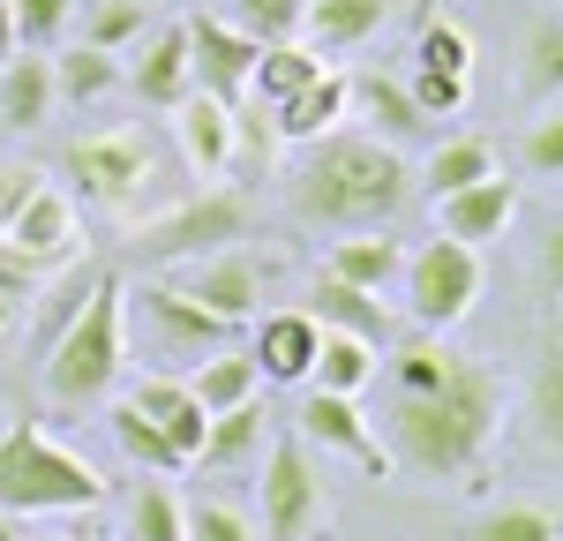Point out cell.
I'll use <instances>...</instances> for the list:
<instances>
[{
    "instance_id": "6da1fadb",
    "label": "cell",
    "mask_w": 563,
    "mask_h": 541,
    "mask_svg": "<svg viewBox=\"0 0 563 541\" xmlns=\"http://www.w3.org/2000/svg\"><path fill=\"white\" fill-rule=\"evenodd\" d=\"M376 376H390V391L368 429H384L376 444L390 466L406 482H474L504 429V376L443 331L390 339Z\"/></svg>"
},
{
    "instance_id": "7a4b0ae2",
    "label": "cell",
    "mask_w": 563,
    "mask_h": 541,
    "mask_svg": "<svg viewBox=\"0 0 563 541\" xmlns=\"http://www.w3.org/2000/svg\"><path fill=\"white\" fill-rule=\"evenodd\" d=\"M413 203V166L384 135L331 129L316 143H294L286 166V219L308 233H384Z\"/></svg>"
},
{
    "instance_id": "3957f363",
    "label": "cell",
    "mask_w": 563,
    "mask_h": 541,
    "mask_svg": "<svg viewBox=\"0 0 563 541\" xmlns=\"http://www.w3.org/2000/svg\"><path fill=\"white\" fill-rule=\"evenodd\" d=\"M121 361H129V278L106 264L98 270V286H90L84 316L45 346V406L53 413H84V406H98L113 384H121Z\"/></svg>"
},
{
    "instance_id": "277c9868",
    "label": "cell",
    "mask_w": 563,
    "mask_h": 541,
    "mask_svg": "<svg viewBox=\"0 0 563 541\" xmlns=\"http://www.w3.org/2000/svg\"><path fill=\"white\" fill-rule=\"evenodd\" d=\"M256 233V196L241 180H203L196 196H180L174 211L143 219L129 233V264L143 270H180L196 256H218V249H241Z\"/></svg>"
},
{
    "instance_id": "5b68a950",
    "label": "cell",
    "mask_w": 563,
    "mask_h": 541,
    "mask_svg": "<svg viewBox=\"0 0 563 541\" xmlns=\"http://www.w3.org/2000/svg\"><path fill=\"white\" fill-rule=\"evenodd\" d=\"M98 496H106L98 466L76 459L68 444H53L38 421L0 429V511H15V519H38V511H90Z\"/></svg>"
},
{
    "instance_id": "8992f818",
    "label": "cell",
    "mask_w": 563,
    "mask_h": 541,
    "mask_svg": "<svg viewBox=\"0 0 563 541\" xmlns=\"http://www.w3.org/2000/svg\"><path fill=\"white\" fill-rule=\"evenodd\" d=\"M256 541H308L323 519H331V489H323V459L278 429L256 459Z\"/></svg>"
},
{
    "instance_id": "52a82bcc",
    "label": "cell",
    "mask_w": 563,
    "mask_h": 541,
    "mask_svg": "<svg viewBox=\"0 0 563 541\" xmlns=\"http://www.w3.org/2000/svg\"><path fill=\"white\" fill-rule=\"evenodd\" d=\"M60 174H68V188L84 196L90 211L129 219V211H143V196L158 188V151H151V135H143V129L84 135V143L60 151Z\"/></svg>"
},
{
    "instance_id": "ba28073f",
    "label": "cell",
    "mask_w": 563,
    "mask_h": 541,
    "mask_svg": "<svg viewBox=\"0 0 563 541\" xmlns=\"http://www.w3.org/2000/svg\"><path fill=\"white\" fill-rule=\"evenodd\" d=\"M398 286H406L413 331H459L481 301V249L435 233V241H421V249L398 264Z\"/></svg>"
},
{
    "instance_id": "9c48e42d",
    "label": "cell",
    "mask_w": 563,
    "mask_h": 541,
    "mask_svg": "<svg viewBox=\"0 0 563 541\" xmlns=\"http://www.w3.org/2000/svg\"><path fill=\"white\" fill-rule=\"evenodd\" d=\"M135 316H143V346H151V361H196L218 354V346H233L241 339V323H225V316H211L188 286H174V278H143V286H129Z\"/></svg>"
},
{
    "instance_id": "30bf717a",
    "label": "cell",
    "mask_w": 563,
    "mask_h": 541,
    "mask_svg": "<svg viewBox=\"0 0 563 541\" xmlns=\"http://www.w3.org/2000/svg\"><path fill=\"white\" fill-rule=\"evenodd\" d=\"M294 437H301L308 451H339V459L368 466V474H390V459H384V444H376V429H368V413H361V399H346V391L308 384L301 406H294Z\"/></svg>"
},
{
    "instance_id": "8fae6325",
    "label": "cell",
    "mask_w": 563,
    "mask_h": 541,
    "mask_svg": "<svg viewBox=\"0 0 563 541\" xmlns=\"http://www.w3.org/2000/svg\"><path fill=\"white\" fill-rule=\"evenodd\" d=\"M180 270H188L180 286H188L211 316L241 323V331L263 316V286H271V264H263V256H249V249H218V256H196V264H180Z\"/></svg>"
},
{
    "instance_id": "7c38bea8",
    "label": "cell",
    "mask_w": 563,
    "mask_h": 541,
    "mask_svg": "<svg viewBox=\"0 0 563 541\" xmlns=\"http://www.w3.org/2000/svg\"><path fill=\"white\" fill-rule=\"evenodd\" d=\"M180 31H188V68H196V90H211V98H225V106H241L263 45L249 38V31H233L225 15H188Z\"/></svg>"
},
{
    "instance_id": "4fadbf2b",
    "label": "cell",
    "mask_w": 563,
    "mask_h": 541,
    "mask_svg": "<svg viewBox=\"0 0 563 541\" xmlns=\"http://www.w3.org/2000/svg\"><path fill=\"white\" fill-rule=\"evenodd\" d=\"M511 219H519V180H504V174L435 196V233H451V241H466V249L504 241V225H511Z\"/></svg>"
},
{
    "instance_id": "5bb4252c",
    "label": "cell",
    "mask_w": 563,
    "mask_h": 541,
    "mask_svg": "<svg viewBox=\"0 0 563 541\" xmlns=\"http://www.w3.org/2000/svg\"><path fill=\"white\" fill-rule=\"evenodd\" d=\"M174 143L188 158V174L225 180V166H233V106L211 98V90H188L174 106Z\"/></svg>"
},
{
    "instance_id": "9a60e30c",
    "label": "cell",
    "mask_w": 563,
    "mask_h": 541,
    "mask_svg": "<svg viewBox=\"0 0 563 541\" xmlns=\"http://www.w3.org/2000/svg\"><path fill=\"white\" fill-rule=\"evenodd\" d=\"M0 241H8V249H23V256H31V264H45V270L76 264V196L45 180L38 196L23 203V219L8 225Z\"/></svg>"
},
{
    "instance_id": "2e32d148",
    "label": "cell",
    "mask_w": 563,
    "mask_h": 541,
    "mask_svg": "<svg viewBox=\"0 0 563 541\" xmlns=\"http://www.w3.org/2000/svg\"><path fill=\"white\" fill-rule=\"evenodd\" d=\"M135 90V106H151V113H174L180 98L196 90V68H188V31L166 23V31H151V45L135 53V68L121 76Z\"/></svg>"
},
{
    "instance_id": "e0dca14e",
    "label": "cell",
    "mask_w": 563,
    "mask_h": 541,
    "mask_svg": "<svg viewBox=\"0 0 563 541\" xmlns=\"http://www.w3.org/2000/svg\"><path fill=\"white\" fill-rule=\"evenodd\" d=\"M316 346H323V323H316L308 309H278V316H263V323H256L249 361L263 368V384H308Z\"/></svg>"
},
{
    "instance_id": "ac0fdd59",
    "label": "cell",
    "mask_w": 563,
    "mask_h": 541,
    "mask_svg": "<svg viewBox=\"0 0 563 541\" xmlns=\"http://www.w3.org/2000/svg\"><path fill=\"white\" fill-rule=\"evenodd\" d=\"M166 437H174V451L196 466V451H203V429H211V413H203V399L188 391V376H174V368H151V376H135V391H129Z\"/></svg>"
},
{
    "instance_id": "d6986e66",
    "label": "cell",
    "mask_w": 563,
    "mask_h": 541,
    "mask_svg": "<svg viewBox=\"0 0 563 541\" xmlns=\"http://www.w3.org/2000/svg\"><path fill=\"white\" fill-rule=\"evenodd\" d=\"M271 121H278V143H316V135H331L339 121H353V76L323 68V76L301 84L286 106H271Z\"/></svg>"
},
{
    "instance_id": "ffe728a7",
    "label": "cell",
    "mask_w": 563,
    "mask_h": 541,
    "mask_svg": "<svg viewBox=\"0 0 563 541\" xmlns=\"http://www.w3.org/2000/svg\"><path fill=\"white\" fill-rule=\"evenodd\" d=\"M271 444V413H263V391L241 406H225L211 413V429H203V451H196V466H211V474H249Z\"/></svg>"
},
{
    "instance_id": "44dd1931",
    "label": "cell",
    "mask_w": 563,
    "mask_h": 541,
    "mask_svg": "<svg viewBox=\"0 0 563 541\" xmlns=\"http://www.w3.org/2000/svg\"><path fill=\"white\" fill-rule=\"evenodd\" d=\"M526 429H533L541 451L563 459V331L556 323H541V339H533V368H526Z\"/></svg>"
},
{
    "instance_id": "7402d4cb",
    "label": "cell",
    "mask_w": 563,
    "mask_h": 541,
    "mask_svg": "<svg viewBox=\"0 0 563 541\" xmlns=\"http://www.w3.org/2000/svg\"><path fill=\"white\" fill-rule=\"evenodd\" d=\"M60 98H53V53H31V45H15L8 60H0V129H45V113H53Z\"/></svg>"
},
{
    "instance_id": "603a6c76",
    "label": "cell",
    "mask_w": 563,
    "mask_h": 541,
    "mask_svg": "<svg viewBox=\"0 0 563 541\" xmlns=\"http://www.w3.org/2000/svg\"><path fill=\"white\" fill-rule=\"evenodd\" d=\"M308 316L323 323V331H353V339H368L376 354H384L390 339V316H384V294H361L346 278H331V270H316V294H308Z\"/></svg>"
},
{
    "instance_id": "cb8c5ba5",
    "label": "cell",
    "mask_w": 563,
    "mask_h": 541,
    "mask_svg": "<svg viewBox=\"0 0 563 541\" xmlns=\"http://www.w3.org/2000/svg\"><path fill=\"white\" fill-rule=\"evenodd\" d=\"M519 98L526 106H563V15L541 8L519 38Z\"/></svg>"
},
{
    "instance_id": "d4e9b609",
    "label": "cell",
    "mask_w": 563,
    "mask_h": 541,
    "mask_svg": "<svg viewBox=\"0 0 563 541\" xmlns=\"http://www.w3.org/2000/svg\"><path fill=\"white\" fill-rule=\"evenodd\" d=\"M398 264H406V249L384 233H339L331 249H323V270L331 278H346V286H361V294H384V286H398Z\"/></svg>"
},
{
    "instance_id": "484cf974",
    "label": "cell",
    "mask_w": 563,
    "mask_h": 541,
    "mask_svg": "<svg viewBox=\"0 0 563 541\" xmlns=\"http://www.w3.org/2000/svg\"><path fill=\"white\" fill-rule=\"evenodd\" d=\"M384 15H390V0H308L301 38L316 53H353V45H368L384 31Z\"/></svg>"
},
{
    "instance_id": "4316f807",
    "label": "cell",
    "mask_w": 563,
    "mask_h": 541,
    "mask_svg": "<svg viewBox=\"0 0 563 541\" xmlns=\"http://www.w3.org/2000/svg\"><path fill=\"white\" fill-rule=\"evenodd\" d=\"M353 113L384 143H421L429 135V113L413 106V90L398 84V76H353Z\"/></svg>"
},
{
    "instance_id": "83f0119b",
    "label": "cell",
    "mask_w": 563,
    "mask_h": 541,
    "mask_svg": "<svg viewBox=\"0 0 563 541\" xmlns=\"http://www.w3.org/2000/svg\"><path fill=\"white\" fill-rule=\"evenodd\" d=\"M121 541H188L180 496L166 489V474H135L121 496Z\"/></svg>"
},
{
    "instance_id": "f1b7e54d",
    "label": "cell",
    "mask_w": 563,
    "mask_h": 541,
    "mask_svg": "<svg viewBox=\"0 0 563 541\" xmlns=\"http://www.w3.org/2000/svg\"><path fill=\"white\" fill-rule=\"evenodd\" d=\"M488 174H504L496 166V143L488 135H443L429 151V166H421V196H451V188H474V180H488Z\"/></svg>"
},
{
    "instance_id": "f546056e",
    "label": "cell",
    "mask_w": 563,
    "mask_h": 541,
    "mask_svg": "<svg viewBox=\"0 0 563 541\" xmlns=\"http://www.w3.org/2000/svg\"><path fill=\"white\" fill-rule=\"evenodd\" d=\"M106 429H113V444H121V459H129L135 474H180V466H188V459L174 451V437H166V429H158L135 399L113 406V413H106Z\"/></svg>"
},
{
    "instance_id": "4dcf8cb0",
    "label": "cell",
    "mask_w": 563,
    "mask_h": 541,
    "mask_svg": "<svg viewBox=\"0 0 563 541\" xmlns=\"http://www.w3.org/2000/svg\"><path fill=\"white\" fill-rule=\"evenodd\" d=\"M188 391L203 399V413H225V406H241V399H256V391H263V368L249 361V346H218V354L196 361Z\"/></svg>"
},
{
    "instance_id": "1f68e13d",
    "label": "cell",
    "mask_w": 563,
    "mask_h": 541,
    "mask_svg": "<svg viewBox=\"0 0 563 541\" xmlns=\"http://www.w3.org/2000/svg\"><path fill=\"white\" fill-rule=\"evenodd\" d=\"M323 68H331V60H323L308 38H278V45H263V53H256V76H249V90H256L263 106H286V98H294L301 84H316Z\"/></svg>"
},
{
    "instance_id": "d6a6232c",
    "label": "cell",
    "mask_w": 563,
    "mask_h": 541,
    "mask_svg": "<svg viewBox=\"0 0 563 541\" xmlns=\"http://www.w3.org/2000/svg\"><path fill=\"white\" fill-rule=\"evenodd\" d=\"M376 368H384V354H376L368 339H353V331H323V346H316V368H308V384H323V391H346V399H361V391L376 384Z\"/></svg>"
},
{
    "instance_id": "836d02e7",
    "label": "cell",
    "mask_w": 563,
    "mask_h": 541,
    "mask_svg": "<svg viewBox=\"0 0 563 541\" xmlns=\"http://www.w3.org/2000/svg\"><path fill=\"white\" fill-rule=\"evenodd\" d=\"M121 76H129L121 53H98V45L53 53V98H60V106H90V98H106V90L121 84Z\"/></svg>"
},
{
    "instance_id": "e575fe53",
    "label": "cell",
    "mask_w": 563,
    "mask_h": 541,
    "mask_svg": "<svg viewBox=\"0 0 563 541\" xmlns=\"http://www.w3.org/2000/svg\"><path fill=\"white\" fill-rule=\"evenodd\" d=\"M271 158H278V121H271V106H263L256 90L233 106V166L225 174H241V180H263L271 174Z\"/></svg>"
},
{
    "instance_id": "d590c367",
    "label": "cell",
    "mask_w": 563,
    "mask_h": 541,
    "mask_svg": "<svg viewBox=\"0 0 563 541\" xmlns=\"http://www.w3.org/2000/svg\"><path fill=\"white\" fill-rule=\"evenodd\" d=\"M466 541H563V519L541 504H488L466 527Z\"/></svg>"
},
{
    "instance_id": "8d00e7d4",
    "label": "cell",
    "mask_w": 563,
    "mask_h": 541,
    "mask_svg": "<svg viewBox=\"0 0 563 541\" xmlns=\"http://www.w3.org/2000/svg\"><path fill=\"white\" fill-rule=\"evenodd\" d=\"M151 23V0H84V45L98 53H129Z\"/></svg>"
},
{
    "instance_id": "74e56055",
    "label": "cell",
    "mask_w": 563,
    "mask_h": 541,
    "mask_svg": "<svg viewBox=\"0 0 563 541\" xmlns=\"http://www.w3.org/2000/svg\"><path fill=\"white\" fill-rule=\"evenodd\" d=\"M301 15H308V0H225V23L249 31L256 45L301 38Z\"/></svg>"
},
{
    "instance_id": "f35d334b",
    "label": "cell",
    "mask_w": 563,
    "mask_h": 541,
    "mask_svg": "<svg viewBox=\"0 0 563 541\" xmlns=\"http://www.w3.org/2000/svg\"><path fill=\"white\" fill-rule=\"evenodd\" d=\"M180 519H188V541H256V519H249L241 504H225V496L180 504Z\"/></svg>"
},
{
    "instance_id": "ab89813d",
    "label": "cell",
    "mask_w": 563,
    "mask_h": 541,
    "mask_svg": "<svg viewBox=\"0 0 563 541\" xmlns=\"http://www.w3.org/2000/svg\"><path fill=\"white\" fill-rule=\"evenodd\" d=\"M421 68L429 76H474V38H466V23H421Z\"/></svg>"
},
{
    "instance_id": "60d3db41",
    "label": "cell",
    "mask_w": 563,
    "mask_h": 541,
    "mask_svg": "<svg viewBox=\"0 0 563 541\" xmlns=\"http://www.w3.org/2000/svg\"><path fill=\"white\" fill-rule=\"evenodd\" d=\"M519 166L533 180H563V106H549L533 129H526V143H519Z\"/></svg>"
},
{
    "instance_id": "b9f144b4",
    "label": "cell",
    "mask_w": 563,
    "mask_h": 541,
    "mask_svg": "<svg viewBox=\"0 0 563 541\" xmlns=\"http://www.w3.org/2000/svg\"><path fill=\"white\" fill-rule=\"evenodd\" d=\"M8 8H15V45H31V53H45L76 15V0H8Z\"/></svg>"
},
{
    "instance_id": "7bdbcfd3",
    "label": "cell",
    "mask_w": 563,
    "mask_h": 541,
    "mask_svg": "<svg viewBox=\"0 0 563 541\" xmlns=\"http://www.w3.org/2000/svg\"><path fill=\"white\" fill-rule=\"evenodd\" d=\"M413 106L429 113V121H451V113H466V98H474V76H429V68H413Z\"/></svg>"
},
{
    "instance_id": "ee69618b",
    "label": "cell",
    "mask_w": 563,
    "mask_h": 541,
    "mask_svg": "<svg viewBox=\"0 0 563 541\" xmlns=\"http://www.w3.org/2000/svg\"><path fill=\"white\" fill-rule=\"evenodd\" d=\"M38 188H45V174H38V166H0V233H8V225L23 219V203H31Z\"/></svg>"
},
{
    "instance_id": "f6af8a7d",
    "label": "cell",
    "mask_w": 563,
    "mask_h": 541,
    "mask_svg": "<svg viewBox=\"0 0 563 541\" xmlns=\"http://www.w3.org/2000/svg\"><path fill=\"white\" fill-rule=\"evenodd\" d=\"M533 270H541V294H556V301H563V219L541 233V256H533Z\"/></svg>"
},
{
    "instance_id": "bcb514c9",
    "label": "cell",
    "mask_w": 563,
    "mask_h": 541,
    "mask_svg": "<svg viewBox=\"0 0 563 541\" xmlns=\"http://www.w3.org/2000/svg\"><path fill=\"white\" fill-rule=\"evenodd\" d=\"M8 53H15V8L0 0V60H8Z\"/></svg>"
},
{
    "instance_id": "7dc6e473",
    "label": "cell",
    "mask_w": 563,
    "mask_h": 541,
    "mask_svg": "<svg viewBox=\"0 0 563 541\" xmlns=\"http://www.w3.org/2000/svg\"><path fill=\"white\" fill-rule=\"evenodd\" d=\"M0 541H23V519L15 511H0Z\"/></svg>"
}]
</instances>
